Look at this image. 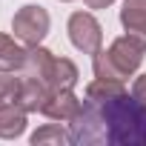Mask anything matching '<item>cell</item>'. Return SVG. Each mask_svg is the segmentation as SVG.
I'll return each instance as SVG.
<instances>
[{"instance_id": "8fae6325", "label": "cell", "mask_w": 146, "mask_h": 146, "mask_svg": "<svg viewBox=\"0 0 146 146\" xmlns=\"http://www.w3.org/2000/svg\"><path fill=\"white\" fill-rule=\"evenodd\" d=\"M80 80V72L78 66L72 63L69 57H54V66H52V78H49V86L52 92L54 89H75Z\"/></svg>"}, {"instance_id": "52a82bcc", "label": "cell", "mask_w": 146, "mask_h": 146, "mask_svg": "<svg viewBox=\"0 0 146 146\" xmlns=\"http://www.w3.org/2000/svg\"><path fill=\"white\" fill-rule=\"evenodd\" d=\"M49 95H52V86H49L46 80H37V78H20L17 106H23L26 112H40Z\"/></svg>"}, {"instance_id": "7c38bea8", "label": "cell", "mask_w": 146, "mask_h": 146, "mask_svg": "<svg viewBox=\"0 0 146 146\" xmlns=\"http://www.w3.org/2000/svg\"><path fill=\"white\" fill-rule=\"evenodd\" d=\"M29 140H32V146H46V143H52V146H66V143H72L69 132L60 129V123H46V126H40L37 132H32Z\"/></svg>"}, {"instance_id": "277c9868", "label": "cell", "mask_w": 146, "mask_h": 146, "mask_svg": "<svg viewBox=\"0 0 146 146\" xmlns=\"http://www.w3.org/2000/svg\"><path fill=\"white\" fill-rule=\"evenodd\" d=\"M66 29H69L72 46H75L78 52L95 54V52L103 49V29H100V23L95 20V15H89V12H75V15L69 17Z\"/></svg>"}, {"instance_id": "3957f363", "label": "cell", "mask_w": 146, "mask_h": 146, "mask_svg": "<svg viewBox=\"0 0 146 146\" xmlns=\"http://www.w3.org/2000/svg\"><path fill=\"white\" fill-rule=\"evenodd\" d=\"M49 26H52L49 12H46L43 6H35V3L17 9L15 17H12V32H15V37H17L20 43H26V46H37V43L49 35Z\"/></svg>"}, {"instance_id": "4fadbf2b", "label": "cell", "mask_w": 146, "mask_h": 146, "mask_svg": "<svg viewBox=\"0 0 146 146\" xmlns=\"http://www.w3.org/2000/svg\"><path fill=\"white\" fill-rule=\"evenodd\" d=\"M20 95V75L17 72H0V106L17 103Z\"/></svg>"}, {"instance_id": "30bf717a", "label": "cell", "mask_w": 146, "mask_h": 146, "mask_svg": "<svg viewBox=\"0 0 146 146\" xmlns=\"http://www.w3.org/2000/svg\"><path fill=\"white\" fill-rule=\"evenodd\" d=\"M26 49L15 35H0V72H17L23 66Z\"/></svg>"}, {"instance_id": "9a60e30c", "label": "cell", "mask_w": 146, "mask_h": 146, "mask_svg": "<svg viewBox=\"0 0 146 146\" xmlns=\"http://www.w3.org/2000/svg\"><path fill=\"white\" fill-rule=\"evenodd\" d=\"M115 0H86V6L89 9H106V6H112Z\"/></svg>"}, {"instance_id": "7a4b0ae2", "label": "cell", "mask_w": 146, "mask_h": 146, "mask_svg": "<svg viewBox=\"0 0 146 146\" xmlns=\"http://www.w3.org/2000/svg\"><path fill=\"white\" fill-rule=\"evenodd\" d=\"M146 54V40L137 35H120L112 40L109 49H100L92 54V69L95 78H109V80H126L140 69Z\"/></svg>"}, {"instance_id": "ba28073f", "label": "cell", "mask_w": 146, "mask_h": 146, "mask_svg": "<svg viewBox=\"0 0 146 146\" xmlns=\"http://www.w3.org/2000/svg\"><path fill=\"white\" fill-rule=\"evenodd\" d=\"M120 26L129 35H137L146 40V0H123Z\"/></svg>"}, {"instance_id": "2e32d148", "label": "cell", "mask_w": 146, "mask_h": 146, "mask_svg": "<svg viewBox=\"0 0 146 146\" xmlns=\"http://www.w3.org/2000/svg\"><path fill=\"white\" fill-rule=\"evenodd\" d=\"M63 3H69V0H63Z\"/></svg>"}, {"instance_id": "5bb4252c", "label": "cell", "mask_w": 146, "mask_h": 146, "mask_svg": "<svg viewBox=\"0 0 146 146\" xmlns=\"http://www.w3.org/2000/svg\"><path fill=\"white\" fill-rule=\"evenodd\" d=\"M132 95H135L137 100H143V103H146V72L135 78V83H132Z\"/></svg>"}, {"instance_id": "6da1fadb", "label": "cell", "mask_w": 146, "mask_h": 146, "mask_svg": "<svg viewBox=\"0 0 146 146\" xmlns=\"http://www.w3.org/2000/svg\"><path fill=\"white\" fill-rule=\"evenodd\" d=\"M69 137L75 146H146V103L129 95L123 80L95 78Z\"/></svg>"}, {"instance_id": "5b68a950", "label": "cell", "mask_w": 146, "mask_h": 146, "mask_svg": "<svg viewBox=\"0 0 146 146\" xmlns=\"http://www.w3.org/2000/svg\"><path fill=\"white\" fill-rule=\"evenodd\" d=\"M80 98L72 92V89H54L49 98H46V103H43V115L49 117V120H60V123H72V117H75L78 112H80Z\"/></svg>"}, {"instance_id": "9c48e42d", "label": "cell", "mask_w": 146, "mask_h": 146, "mask_svg": "<svg viewBox=\"0 0 146 146\" xmlns=\"http://www.w3.org/2000/svg\"><path fill=\"white\" fill-rule=\"evenodd\" d=\"M26 109L17 106V103H9V106H0V137H20L26 132Z\"/></svg>"}, {"instance_id": "8992f818", "label": "cell", "mask_w": 146, "mask_h": 146, "mask_svg": "<svg viewBox=\"0 0 146 146\" xmlns=\"http://www.w3.org/2000/svg\"><path fill=\"white\" fill-rule=\"evenodd\" d=\"M52 66H54V54L49 49H43L40 43L37 46H26V57H23V66L17 69V75L20 78H37V80L49 83Z\"/></svg>"}]
</instances>
